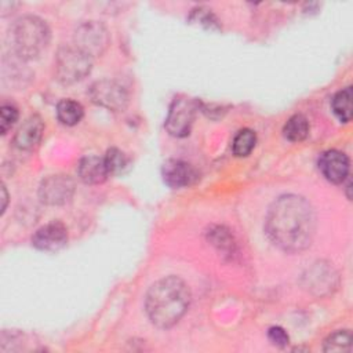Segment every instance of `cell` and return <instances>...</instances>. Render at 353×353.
<instances>
[{
	"mask_svg": "<svg viewBox=\"0 0 353 353\" xmlns=\"http://www.w3.org/2000/svg\"><path fill=\"white\" fill-rule=\"evenodd\" d=\"M91 66L92 58L74 46H65L55 58V76L62 84H74L91 72Z\"/></svg>",
	"mask_w": 353,
	"mask_h": 353,
	"instance_id": "4",
	"label": "cell"
},
{
	"mask_svg": "<svg viewBox=\"0 0 353 353\" xmlns=\"http://www.w3.org/2000/svg\"><path fill=\"white\" fill-rule=\"evenodd\" d=\"M352 98H353V90L349 85L338 91L331 101L332 112L343 123H347L352 119Z\"/></svg>",
	"mask_w": 353,
	"mask_h": 353,
	"instance_id": "15",
	"label": "cell"
},
{
	"mask_svg": "<svg viewBox=\"0 0 353 353\" xmlns=\"http://www.w3.org/2000/svg\"><path fill=\"white\" fill-rule=\"evenodd\" d=\"M268 338H269V341L273 345H276L279 347H284L288 343V341H290L288 334L281 327H272V328H269Z\"/></svg>",
	"mask_w": 353,
	"mask_h": 353,
	"instance_id": "22",
	"label": "cell"
},
{
	"mask_svg": "<svg viewBox=\"0 0 353 353\" xmlns=\"http://www.w3.org/2000/svg\"><path fill=\"white\" fill-rule=\"evenodd\" d=\"M352 332L349 330H341L331 334L324 341V352H350L352 350Z\"/></svg>",
	"mask_w": 353,
	"mask_h": 353,
	"instance_id": "19",
	"label": "cell"
},
{
	"mask_svg": "<svg viewBox=\"0 0 353 353\" xmlns=\"http://www.w3.org/2000/svg\"><path fill=\"white\" fill-rule=\"evenodd\" d=\"M79 178L88 185H98L102 183L108 175V167L103 157L98 156H85L79 161L77 165Z\"/></svg>",
	"mask_w": 353,
	"mask_h": 353,
	"instance_id": "13",
	"label": "cell"
},
{
	"mask_svg": "<svg viewBox=\"0 0 353 353\" xmlns=\"http://www.w3.org/2000/svg\"><path fill=\"white\" fill-rule=\"evenodd\" d=\"M335 273L331 266L317 263L307 276V283L312 290H316L317 294H321L324 291H330L331 287H334Z\"/></svg>",
	"mask_w": 353,
	"mask_h": 353,
	"instance_id": "14",
	"label": "cell"
},
{
	"mask_svg": "<svg viewBox=\"0 0 353 353\" xmlns=\"http://www.w3.org/2000/svg\"><path fill=\"white\" fill-rule=\"evenodd\" d=\"M265 232L270 241L285 252L306 250L314 237L316 214L310 203L298 194L276 199L265 218Z\"/></svg>",
	"mask_w": 353,
	"mask_h": 353,
	"instance_id": "1",
	"label": "cell"
},
{
	"mask_svg": "<svg viewBox=\"0 0 353 353\" xmlns=\"http://www.w3.org/2000/svg\"><path fill=\"white\" fill-rule=\"evenodd\" d=\"M11 46L21 59L37 58L50 43L47 23L36 15L18 18L10 30Z\"/></svg>",
	"mask_w": 353,
	"mask_h": 353,
	"instance_id": "3",
	"label": "cell"
},
{
	"mask_svg": "<svg viewBox=\"0 0 353 353\" xmlns=\"http://www.w3.org/2000/svg\"><path fill=\"white\" fill-rule=\"evenodd\" d=\"M197 102L186 97H178L172 101L168 116L165 119V130L172 137H186L190 132L192 124L197 112Z\"/></svg>",
	"mask_w": 353,
	"mask_h": 353,
	"instance_id": "6",
	"label": "cell"
},
{
	"mask_svg": "<svg viewBox=\"0 0 353 353\" xmlns=\"http://www.w3.org/2000/svg\"><path fill=\"white\" fill-rule=\"evenodd\" d=\"M105 159V163H106V167H108V171H109V175L110 174H121L124 172L128 165H130V159L125 153H123L121 150L116 149V148H112L106 152V156L103 157Z\"/></svg>",
	"mask_w": 353,
	"mask_h": 353,
	"instance_id": "20",
	"label": "cell"
},
{
	"mask_svg": "<svg viewBox=\"0 0 353 353\" xmlns=\"http://www.w3.org/2000/svg\"><path fill=\"white\" fill-rule=\"evenodd\" d=\"M44 132V123L40 116H30L25 123L18 128L14 137V145L21 150H29L34 148Z\"/></svg>",
	"mask_w": 353,
	"mask_h": 353,
	"instance_id": "12",
	"label": "cell"
},
{
	"mask_svg": "<svg viewBox=\"0 0 353 353\" xmlns=\"http://www.w3.org/2000/svg\"><path fill=\"white\" fill-rule=\"evenodd\" d=\"M161 175L164 182L174 189L186 188L196 182L199 178L197 171L183 160H167L161 167Z\"/></svg>",
	"mask_w": 353,
	"mask_h": 353,
	"instance_id": "10",
	"label": "cell"
},
{
	"mask_svg": "<svg viewBox=\"0 0 353 353\" xmlns=\"http://www.w3.org/2000/svg\"><path fill=\"white\" fill-rule=\"evenodd\" d=\"M91 101L112 112L124 110L128 105L127 90L114 80H99L95 81L88 91Z\"/></svg>",
	"mask_w": 353,
	"mask_h": 353,
	"instance_id": "7",
	"label": "cell"
},
{
	"mask_svg": "<svg viewBox=\"0 0 353 353\" xmlns=\"http://www.w3.org/2000/svg\"><path fill=\"white\" fill-rule=\"evenodd\" d=\"M1 193H3V205H1V214L4 212V210H6V205H7V192H6V186L4 185H1Z\"/></svg>",
	"mask_w": 353,
	"mask_h": 353,
	"instance_id": "23",
	"label": "cell"
},
{
	"mask_svg": "<svg viewBox=\"0 0 353 353\" xmlns=\"http://www.w3.org/2000/svg\"><path fill=\"white\" fill-rule=\"evenodd\" d=\"M57 117L65 125H74L83 117V106L73 99H62L57 105Z\"/></svg>",
	"mask_w": 353,
	"mask_h": 353,
	"instance_id": "17",
	"label": "cell"
},
{
	"mask_svg": "<svg viewBox=\"0 0 353 353\" xmlns=\"http://www.w3.org/2000/svg\"><path fill=\"white\" fill-rule=\"evenodd\" d=\"M68 241V230L62 222H50L34 232L32 244L41 251H58Z\"/></svg>",
	"mask_w": 353,
	"mask_h": 353,
	"instance_id": "9",
	"label": "cell"
},
{
	"mask_svg": "<svg viewBox=\"0 0 353 353\" xmlns=\"http://www.w3.org/2000/svg\"><path fill=\"white\" fill-rule=\"evenodd\" d=\"M74 189V181L69 175H50L41 181L39 186V197L48 205H62L73 197Z\"/></svg>",
	"mask_w": 353,
	"mask_h": 353,
	"instance_id": "8",
	"label": "cell"
},
{
	"mask_svg": "<svg viewBox=\"0 0 353 353\" xmlns=\"http://www.w3.org/2000/svg\"><path fill=\"white\" fill-rule=\"evenodd\" d=\"M109 44L108 29L97 22L90 21L81 23L73 34V46L87 54L90 58L101 57Z\"/></svg>",
	"mask_w": 353,
	"mask_h": 353,
	"instance_id": "5",
	"label": "cell"
},
{
	"mask_svg": "<svg viewBox=\"0 0 353 353\" xmlns=\"http://www.w3.org/2000/svg\"><path fill=\"white\" fill-rule=\"evenodd\" d=\"M284 137L291 142L303 141L309 134V123L303 114L291 116L283 127Z\"/></svg>",
	"mask_w": 353,
	"mask_h": 353,
	"instance_id": "16",
	"label": "cell"
},
{
	"mask_svg": "<svg viewBox=\"0 0 353 353\" xmlns=\"http://www.w3.org/2000/svg\"><path fill=\"white\" fill-rule=\"evenodd\" d=\"M190 303V290L188 284L176 277L167 276L160 279L146 292L145 310L159 328H170L175 325L186 313Z\"/></svg>",
	"mask_w": 353,
	"mask_h": 353,
	"instance_id": "2",
	"label": "cell"
},
{
	"mask_svg": "<svg viewBox=\"0 0 353 353\" xmlns=\"http://www.w3.org/2000/svg\"><path fill=\"white\" fill-rule=\"evenodd\" d=\"M18 110L12 105H3L0 109V131L4 135L17 121Z\"/></svg>",
	"mask_w": 353,
	"mask_h": 353,
	"instance_id": "21",
	"label": "cell"
},
{
	"mask_svg": "<svg viewBox=\"0 0 353 353\" xmlns=\"http://www.w3.org/2000/svg\"><path fill=\"white\" fill-rule=\"evenodd\" d=\"M255 143H256L255 132L252 130L244 128V130L239 131L237 135L234 137L232 149L237 157H244L251 153V150L255 148Z\"/></svg>",
	"mask_w": 353,
	"mask_h": 353,
	"instance_id": "18",
	"label": "cell"
},
{
	"mask_svg": "<svg viewBox=\"0 0 353 353\" xmlns=\"http://www.w3.org/2000/svg\"><path fill=\"white\" fill-rule=\"evenodd\" d=\"M319 168L332 183H342L349 175V159L339 150H327L320 156Z\"/></svg>",
	"mask_w": 353,
	"mask_h": 353,
	"instance_id": "11",
	"label": "cell"
}]
</instances>
